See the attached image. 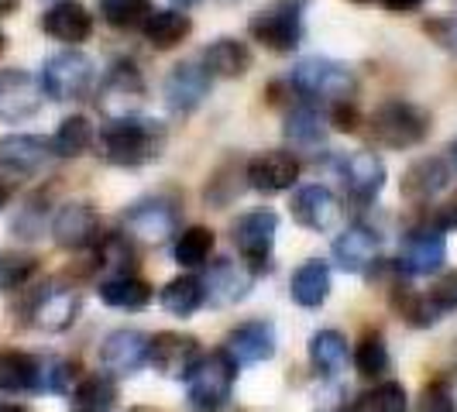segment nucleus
<instances>
[{
	"label": "nucleus",
	"mask_w": 457,
	"mask_h": 412,
	"mask_svg": "<svg viewBox=\"0 0 457 412\" xmlns=\"http://www.w3.org/2000/svg\"><path fill=\"white\" fill-rule=\"evenodd\" d=\"M165 124L145 114L111 117L96 131V155L114 169H145L165 152Z\"/></svg>",
	"instance_id": "1"
},
{
	"label": "nucleus",
	"mask_w": 457,
	"mask_h": 412,
	"mask_svg": "<svg viewBox=\"0 0 457 412\" xmlns=\"http://www.w3.org/2000/svg\"><path fill=\"white\" fill-rule=\"evenodd\" d=\"M293 93L299 96V103H337V100H354L358 93V76L347 62L327 59V55H310L299 59L289 79H286Z\"/></svg>",
	"instance_id": "2"
},
{
	"label": "nucleus",
	"mask_w": 457,
	"mask_h": 412,
	"mask_svg": "<svg viewBox=\"0 0 457 412\" xmlns=\"http://www.w3.org/2000/svg\"><path fill=\"white\" fill-rule=\"evenodd\" d=\"M430 128H434V117L427 114L420 103L403 100V96L382 100L368 117V131L375 137V144L392 148V152L420 148L430 137Z\"/></svg>",
	"instance_id": "3"
},
{
	"label": "nucleus",
	"mask_w": 457,
	"mask_h": 412,
	"mask_svg": "<svg viewBox=\"0 0 457 412\" xmlns=\"http://www.w3.org/2000/svg\"><path fill=\"white\" fill-rule=\"evenodd\" d=\"M38 83H42V93L55 103L83 100L96 87V62L79 48L55 52L46 59V66L38 72Z\"/></svg>",
	"instance_id": "4"
},
{
	"label": "nucleus",
	"mask_w": 457,
	"mask_h": 412,
	"mask_svg": "<svg viewBox=\"0 0 457 412\" xmlns=\"http://www.w3.org/2000/svg\"><path fill=\"white\" fill-rule=\"evenodd\" d=\"M120 227L131 244H165L179 234V206L165 193L141 196L120 213Z\"/></svg>",
	"instance_id": "5"
},
{
	"label": "nucleus",
	"mask_w": 457,
	"mask_h": 412,
	"mask_svg": "<svg viewBox=\"0 0 457 412\" xmlns=\"http://www.w3.org/2000/svg\"><path fill=\"white\" fill-rule=\"evenodd\" d=\"M234 382H237V361L230 358L224 347L204 354L196 367L186 375V395L196 409H220L234 391Z\"/></svg>",
	"instance_id": "6"
},
{
	"label": "nucleus",
	"mask_w": 457,
	"mask_h": 412,
	"mask_svg": "<svg viewBox=\"0 0 457 412\" xmlns=\"http://www.w3.org/2000/svg\"><path fill=\"white\" fill-rule=\"evenodd\" d=\"M275 234H278V213L275 210H252V213H241L230 224V241L241 254V265L252 275L272 268Z\"/></svg>",
	"instance_id": "7"
},
{
	"label": "nucleus",
	"mask_w": 457,
	"mask_h": 412,
	"mask_svg": "<svg viewBox=\"0 0 457 412\" xmlns=\"http://www.w3.org/2000/svg\"><path fill=\"white\" fill-rule=\"evenodd\" d=\"M248 35L262 48H269L275 55H293L303 38H306V24H303V11L299 4H275L269 11H258L248 21Z\"/></svg>",
	"instance_id": "8"
},
{
	"label": "nucleus",
	"mask_w": 457,
	"mask_h": 412,
	"mask_svg": "<svg viewBox=\"0 0 457 412\" xmlns=\"http://www.w3.org/2000/svg\"><path fill=\"white\" fill-rule=\"evenodd\" d=\"M447 261V234L430 227L427 220H420L416 227L403 234L399 244V261L395 268L410 278H423V275H436Z\"/></svg>",
	"instance_id": "9"
},
{
	"label": "nucleus",
	"mask_w": 457,
	"mask_h": 412,
	"mask_svg": "<svg viewBox=\"0 0 457 412\" xmlns=\"http://www.w3.org/2000/svg\"><path fill=\"white\" fill-rule=\"evenodd\" d=\"M213 76L204 69L200 59H186L179 66L169 69L165 83H162V100L169 107L172 117H189L204 107V100L210 96Z\"/></svg>",
	"instance_id": "10"
},
{
	"label": "nucleus",
	"mask_w": 457,
	"mask_h": 412,
	"mask_svg": "<svg viewBox=\"0 0 457 412\" xmlns=\"http://www.w3.org/2000/svg\"><path fill=\"white\" fill-rule=\"evenodd\" d=\"M145 76H141V69H137L135 59H114L111 66L104 69V76H100V107L107 111L111 117H124V114H135V107L141 103V96H145Z\"/></svg>",
	"instance_id": "11"
},
{
	"label": "nucleus",
	"mask_w": 457,
	"mask_h": 412,
	"mask_svg": "<svg viewBox=\"0 0 457 412\" xmlns=\"http://www.w3.org/2000/svg\"><path fill=\"white\" fill-rule=\"evenodd\" d=\"M337 176H341L344 196L354 206H371L382 189H386V161L375 152H351L337 159Z\"/></svg>",
	"instance_id": "12"
},
{
	"label": "nucleus",
	"mask_w": 457,
	"mask_h": 412,
	"mask_svg": "<svg viewBox=\"0 0 457 412\" xmlns=\"http://www.w3.org/2000/svg\"><path fill=\"white\" fill-rule=\"evenodd\" d=\"M52 237L66 251H93L100 244V237H104L100 213L90 203H83V200L62 203L52 217Z\"/></svg>",
	"instance_id": "13"
},
{
	"label": "nucleus",
	"mask_w": 457,
	"mask_h": 412,
	"mask_svg": "<svg viewBox=\"0 0 457 412\" xmlns=\"http://www.w3.org/2000/svg\"><path fill=\"white\" fill-rule=\"evenodd\" d=\"M46 93L38 76H31L28 69H0V120L7 124H21L42 111Z\"/></svg>",
	"instance_id": "14"
},
{
	"label": "nucleus",
	"mask_w": 457,
	"mask_h": 412,
	"mask_svg": "<svg viewBox=\"0 0 457 412\" xmlns=\"http://www.w3.org/2000/svg\"><path fill=\"white\" fill-rule=\"evenodd\" d=\"M248 189L254 193H265V196H278V193H289L299 183V172H303V161L296 152H286V148H272V152H262L248 159Z\"/></svg>",
	"instance_id": "15"
},
{
	"label": "nucleus",
	"mask_w": 457,
	"mask_h": 412,
	"mask_svg": "<svg viewBox=\"0 0 457 412\" xmlns=\"http://www.w3.org/2000/svg\"><path fill=\"white\" fill-rule=\"evenodd\" d=\"M28 317H31V326H38L46 334H62L79 317V293L69 285L48 282L28 302Z\"/></svg>",
	"instance_id": "16"
},
{
	"label": "nucleus",
	"mask_w": 457,
	"mask_h": 412,
	"mask_svg": "<svg viewBox=\"0 0 457 412\" xmlns=\"http://www.w3.org/2000/svg\"><path fill=\"white\" fill-rule=\"evenodd\" d=\"M451 185V165L440 159V155H423L406 165L403 172V183H399V193L410 206H434L440 200V193Z\"/></svg>",
	"instance_id": "17"
},
{
	"label": "nucleus",
	"mask_w": 457,
	"mask_h": 412,
	"mask_svg": "<svg viewBox=\"0 0 457 412\" xmlns=\"http://www.w3.org/2000/svg\"><path fill=\"white\" fill-rule=\"evenodd\" d=\"M200 358H204V350H200V341L193 334L162 330L148 343V365L165 378H186Z\"/></svg>",
	"instance_id": "18"
},
{
	"label": "nucleus",
	"mask_w": 457,
	"mask_h": 412,
	"mask_svg": "<svg viewBox=\"0 0 457 412\" xmlns=\"http://www.w3.org/2000/svg\"><path fill=\"white\" fill-rule=\"evenodd\" d=\"M293 220H296L299 227L313 230V234H327V230H334L341 224V213L344 206L341 200L334 196V189H327L320 183H310V185H299L296 193H293Z\"/></svg>",
	"instance_id": "19"
},
{
	"label": "nucleus",
	"mask_w": 457,
	"mask_h": 412,
	"mask_svg": "<svg viewBox=\"0 0 457 412\" xmlns=\"http://www.w3.org/2000/svg\"><path fill=\"white\" fill-rule=\"evenodd\" d=\"M275 347H278V334H275L272 320H245L230 326L224 337V350L237 361V367L272 361Z\"/></svg>",
	"instance_id": "20"
},
{
	"label": "nucleus",
	"mask_w": 457,
	"mask_h": 412,
	"mask_svg": "<svg viewBox=\"0 0 457 412\" xmlns=\"http://www.w3.org/2000/svg\"><path fill=\"white\" fill-rule=\"evenodd\" d=\"M378 251H382V234L371 227V224H347L341 230V237L334 241V261H337V268L347 275H361L368 272L375 261H378Z\"/></svg>",
	"instance_id": "21"
},
{
	"label": "nucleus",
	"mask_w": 457,
	"mask_h": 412,
	"mask_svg": "<svg viewBox=\"0 0 457 412\" xmlns=\"http://www.w3.org/2000/svg\"><path fill=\"white\" fill-rule=\"evenodd\" d=\"M52 159H55V155H52L48 137H38V135L0 137V172H4V176H14V179L38 176Z\"/></svg>",
	"instance_id": "22"
},
{
	"label": "nucleus",
	"mask_w": 457,
	"mask_h": 412,
	"mask_svg": "<svg viewBox=\"0 0 457 412\" xmlns=\"http://www.w3.org/2000/svg\"><path fill=\"white\" fill-rule=\"evenodd\" d=\"M148 343H152V337L135 330V326L111 330L100 343V365L111 375H135L137 367L148 361Z\"/></svg>",
	"instance_id": "23"
},
{
	"label": "nucleus",
	"mask_w": 457,
	"mask_h": 412,
	"mask_svg": "<svg viewBox=\"0 0 457 412\" xmlns=\"http://www.w3.org/2000/svg\"><path fill=\"white\" fill-rule=\"evenodd\" d=\"M42 31H46L48 38L76 48L83 45V42H90L93 14L87 11L83 0H55L46 14H42Z\"/></svg>",
	"instance_id": "24"
},
{
	"label": "nucleus",
	"mask_w": 457,
	"mask_h": 412,
	"mask_svg": "<svg viewBox=\"0 0 457 412\" xmlns=\"http://www.w3.org/2000/svg\"><path fill=\"white\" fill-rule=\"evenodd\" d=\"M200 62H204V69L213 76V79H241V76L252 72L254 52L248 42L224 35V38H213V42L204 48Z\"/></svg>",
	"instance_id": "25"
},
{
	"label": "nucleus",
	"mask_w": 457,
	"mask_h": 412,
	"mask_svg": "<svg viewBox=\"0 0 457 412\" xmlns=\"http://www.w3.org/2000/svg\"><path fill=\"white\" fill-rule=\"evenodd\" d=\"M254 275L241 265V261H230V258H217L210 265V272L204 275V289H206V302L213 306H234L248 296Z\"/></svg>",
	"instance_id": "26"
},
{
	"label": "nucleus",
	"mask_w": 457,
	"mask_h": 412,
	"mask_svg": "<svg viewBox=\"0 0 457 412\" xmlns=\"http://www.w3.org/2000/svg\"><path fill=\"white\" fill-rule=\"evenodd\" d=\"M189 35H193V18L186 11H176V7H155L148 14V21L141 24V38L155 52L183 45Z\"/></svg>",
	"instance_id": "27"
},
{
	"label": "nucleus",
	"mask_w": 457,
	"mask_h": 412,
	"mask_svg": "<svg viewBox=\"0 0 457 412\" xmlns=\"http://www.w3.org/2000/svg\"><path fill=\"white\" fill-rule=\"evenodd\" d=\"M245 169H248V161L237 159V155H228V159L206 176L204 203L213 206V210H224V206L234 203L248 189V172Z\"/></svg>",
	"instance_id": "28"
},
{
	"label": "nucleus",
	"mask_w": 457,
	"mask_h": 412,
	"mask_svg": "<svg viewBox=\"0 0 457 412\" xmlns=\"http://www.w3.org/2000/svg\"><path fill=\"white\" fill-rule=\"evenodd\" d=\"M282 135L286 141L296 148V152H320L323 141H327V117L313 107V103H296L289 107L286 124H282Z\"/></svg>",
	"instance_id": "29"
},
{
	"label": "nucleus",
	"mask_w": 457,
	"mask_h": 412,
	"mask_svg": "<svg viewBox=\"0 0 457 412\" xmlns=\"http://www.w3.org/2000/svg\"><path fill=\"white\" fill-rule=\"evenodd\" d=\"M289 296L303 309H320L323 302H327V296H330V265L320 261V258L303 261L296 272H293Z\"/></svg>",
	"instance_id": "30"
},
{
	"label": "nucleus",
	"mask_w": 457,
	"mask_h": 412,
	"mask_svg": "<svg viewBox=\"0 0 457 412\" xmlns=\"http://www.w3.org/2000/svg\"><path fill=\"white\" fill-rule=\"evenodd\" d=\"M117 406V382L114 375L96 371L79 378L69 391V409L72 412H114Z\"/></svg>",
	"instance_id": "31"
},
{
	"label": "nucleus",
	"mask_w": 457,
	"mask_h": 412,
	"mask_svg": "<svg viewBox=\"0 0 457 412\" xmlns=\"http://www.w3.org/2000/svg\"><path fill=\"white\" fill-rule=\"evenodd\" d=\"M159 302L169 317L189 320L196 309L206 306L204 278H200V275H176L172 282H165V289L159 293Z\"/></svg>",
	"instance_id": "32"
},
{
	"label": "nucleus",
	"mask_w": 457,
	"mask_h": 412,
	"mask_svg": "<svg viewBox=\"0 0 457 412\" xmlns=\"http://www.w3.org/2000/svg\"><path fill=\"white\" fill-rule=\"evenodd\" d=\"M100 299L114 309H128V313H137L152 302V285L141 278V275H107L100 285H96Z\"/></svg>",
	"instance_id": "33"
},
{
	"label": "nucleus",
	"mask_w": 457,
	"mask_h": 412,
	"mask_svg": "<svg viewBox=\"0 0 457 412\" xmlns=\"http://www.w3.org/2000/svg\"><path fill=\"white\" fill-rule=\"evenodd\" d=\"M42 389V361L24 350H0V391H35Z\"/></svg>",
	"instance_id": "34"
},
{
	"label": "nucleus",
	"mask_w": 457,
	"mask_h": 412,
	"mask_svg": "<svg viewBox=\"0 0 457 412\" xmlns=\"http://www.w3.org/2000/svg\"><path fill=\"white\" fill-rule=\"evenodd\" d=\"M48 144H52V155L55 159H83L93 144H96V128L90 124V117L69 114L55 128V135L48 137Z\"/></svg>",
	"instance_id": "35"
},
{
	"label": "nucleus",
	"mask_w": 457,
	"mask_h": 412,
	"mask_svg": "<svg viewBox=\"0 0 457 412\" xmlns=\"http://www.w3.org/2000/svg\"><path fill=\"white\" fill-rule=\"evenodd\" d=\"M347 337L341 330H317L310 337V365L317 367V375L323 378H337L347 367Z\"/></svg>",
	"instance_id": "36"
},
{
	"label": "nucleus",
	"mask_w": 457,
	"mask_h": 412,
	"mask_svg": "<svg viewBox=\"0 0 457 412\" xmlns=\"http://www.w3.org/2000/svg\"><path fill=\"white\" fill-rule=\"evenodd\" d=\"M389 302L392 309L410 323V326H416V330H427V326H434L440 320V313H436V306L430 302V296L427 293H412L410 285L399 282V278L389 285Z\"/></svg>",
	"instance_id": "37"
},
{
	"label": "nucleus",
	"mask_w": 457,
	"mask_h": 412,
	"mask_svg": "<svg viewBox=\"0 0 457 412\" xmlns=\"http://www.w3.org/2000/svg\"><path fill=\"white\" fill-rule=\"evenodd\" d=\"M213 244H217L213 230L204 227V224H193V227H186L176 234V241H172V258H176V265H183V268H204L206 261H210V254H213Z\"/></svg>",
	"instance_id": "38"
},
{
	"label": "nucleus",
	"mask_w": 457,
	"mask_h": 412,
	"mask_svg": "<svg viewBox=\"0 0 457 412\" xmlns=\"http://www.w3.org/2000/svg\"><path fill=\"white\" fill-rule=\"evenodd\" d=\"M96 11L114 31H141L155 7L152 0H96Z\"/></svg>",
	"instance_id": "39"
},
{
	"label": "nucleus",
	"mask_w": 457,
	"mask_h": 412,
	"mask_svg": "<svg viewBox=\"0 0 457 412\" xmlns=\"http://www.w3.org/2000/svg\"><path fill=\"white\" fill-rule=\"evenodd\" d=\"M351 358H354V371H358L361 378H382L392 367L389 343H386V337H382L378 330H368L365 337L358 341Z\"/></svg>",
	"instance_id": "40"
},
{
	"label": "nucleus",
	"mask_w": 457,
	"mask_h": 412,
	"mask_svg": "<svg viewBox=\"0 0 457 412\" xmlns=\"http://www.w3.org/2000/svg\"><path fill=\"white\" fill-rule=\"evenodd\" d=\"M38 275V258L24 251H0V293H18Z\"/></svg>",
	"instance_id": "41"
},
{
	"label": "nucleus",
	"mask_w": 457,
	"mask_h": 412,
	"mask_svg": "<svg viewBox=\"0 0 457 412\" xmlns=\"http://www.w3.org/2000/svg\"><path fill=\"white\" fill-rule=\"evenodd\" d=\"M48 210H52L48 193H35V196L18 210V217H14V224H11L14 237H21V241L42 237V234H46V224H48Z\"/></svg>",
	"instance_id": "42"
},
{
	"label": "nucleus",
	"mask_w": 457,
	"mask_h": 412,
	"mask_svg": "<svg viewBox=\"0 0 457 412\" xmlns=\"http://www.w3.org/2000/svg\"><path fill=\"white\" fill-rule=\"evenodd\" d=\"M358 409L361 412H410V395L403 389V382H378L375 389L361 395Z\"/></svg>",
	"instance_id": "43"
},
{
	"label": "nucleus",
	"mask_w": 457,
	"mask_h": 412,
	"mask_svg": "<svg viewBox=\"0 0 457 412\" xmlns=\"http://www.w3.org/2000/svg\"><path fill=\"white\" fill-rule=\"evenodd\" d=\"M72 378H76V361H66V358L42 361V389L46 391H72Z\"/></svg>",
	"instance_id": "44"
},
{
	"label": "nucleus",
	"mask_w": 457,
	"mask_h": 412,
	"mask_svg": "<svg viewBox=\"0 0 457 412\" xmlns=\"http://www.w3.org/2000/svg\"><path fill=\"white\" fill-rule=\"evenodd\" d=\"M416 412H457L451 385H447V382H440V378L430 382V385H423L420 399H416Z\"/></svg>",
	"instance_id": "45"
},
{
	"label": "nucleus",
	"mask_w": 457,
	"mask_h": 412,
	"mask_svg": "<svg viewBox=\"0 0 457 412\" xmlns=\"http://www.w3.org/2000/svg\"><path fill=\"white\" fill-rule=\"evenodd\" d=\"M327 124L334 128V131H341V135H354L358 128H361V111H358V103L354 100H337V103H327Z\"/></svg>",
	"instance_id": "46"
},
{
	"label": "nucleus",
	"mask_w": 457,
	"mask_h": 412,
	"mask_svg": "<svg viewBox=\"0 0 457 412\" xmlns=\"http://www.w3.org/2000/svg\"><path fill=\"white\" fill-rule=\"evenodd\" d=\"M427 296H430V302L436 306V313H454L457 309V268L440 275L434 285H430Z\"/></svg>",
	"instance_id": "47"
},
{
	"label": "nucleus",
	"mask_w": 457,
	"mask_h": 412,
	"mask_svg": "<svg viewBox=\"0 0 457 412\" xmlns=\"http://www.w3.org/2000/svg\"><path fill=\"white\" fill-rule=\"evenodd\" d=\"M423 31L434 38L440 48L447 52H457V14H440V18H427L423 21Z\"/></svg>",
	"instance_id": "48"
},
{
	"label": "nucleus",
	"mask_w": 457,
	"mask_h": 412,
	"mask_svg": "<svg viewBox=\"0 0 457 412\" xmlns=\"http://www.w3.org/2000/svg\"><path fill=\"white\" fill-rule=\"evenodd\" d=\"M430 227L436 230H457V189L451 196H444V200H436L434 206H427V217H423Z\"/></svg>",
	"instance_id": "49"
},
{
	"label": "nucleus",
	"mask_w": 457,
	"mask_h": 412,
	"mask_svg": "<svg viewBox=\"0 0 457 412\" xmlns=\"http://www.w3.org/2000/svg\"><path fill=\"white\" fill-rule=\"evenodd\" d=\"M317 412H361L358 406H351L347 399H344L341 389H330L327 395L320 399V406H317Z\"/></svg>",
	"instance_id": "50"
},
{
	"label": "nucleus",
	"mask_w": 457,
	"mask_h": 412,
	"mask_svg": "<svg viewBox=\"0 0 457 412\" xmlns=\"http://www.w3.org/2000/svg\"><path fill=\"white\" fill-rule=\"evenodd\" d=\"M378 4H382L389 14H416L427 0H378Z\"/></svg>",
	"instance_id": "51"
},
{
	"label": "nucleus",
	"mask_w": 457,
	"mask_h": 412,
	"mask_svg": "<svg viewBox=\"0 0 457 412\" xmlns=\"http://www.w3.org/2000/svg\"><path fill=\"white\" fill-rule=\"evenodd\" d=\"M21 7V0H0V18H11Z\"/></svg>",
	"instance_id": "52"
},
{
	"label": "nucleus",
	"mask_w": 457,
	"mask_h": 412,
	"mask_svg": "<svg viewBox=\"0 0 457 412\" xmlns=\"http://www.w3.org/2000/svg\"><path fill=\"white\" fill-rule=\"evenodd\" d=\"M11 196H14V185H11V183H0V210L11 203Z\"/></svg>",
	"instance_id": "53"
},
{
	"label": "nucleus",
	"mask_w": 457,
	"mask_h": 412,
	"mask_svg": "<svg viewBox=\"0 0 457 412\" xmlns=\"http://www.w3.org/2000/svg\"><path fill=\"white\" fill-rule=\"evenodd\" d=\"M196 4H204V0H172V7H176V11H193Z\"/></svg>",
	"instance_id": "54"
},
{
	"label": "nucleus",
	"mask_w": 457,
	"mask_h": 412,
	"mask_svg": "<svg viewBox=\"0 0 457 412\" xmlns=\"http://www.w3.org/2000/svg\"><path fill=\"white\" fill-rule=\"evenodd\" d=\"M0 412H28V409L18 406V402H0Z\"/></svg>",
	"instance_id": "55"
},
{
	"label": "nucleus",
	"mask_w": 457,
	"mask_h": 412,
	"mask_svg": "<svg viewBox=\"0 0 457 412\" xmlns=\"http://www.w3.org/2000/svg\"><path fill=\"white\" fill-rule=\"evenodd\" d=\"M128 412H162V409H155V406H131Z\"/></svg>",
	"instance_id": "56"
},
{
	"label": "nucleus",
	"mask_w": 457,
	"mask_h": 412,
	"mask_svg": "<svg viewBox=\"0 0 457 412\" xmlns=\"http://www.w3.org/2000/svg\"><path fill=\"white\" fill-rule=\"evenodd\" d=\"M451 367H454V371H457V341L451 343Z\"/></svg>",
	"instance_id": "57"
},
{
	"label": "nucleus",
	"mask_w": 457,
	"mask_h": 412,
	"mask_svg": "<svg viewBox=\"0 0 457 412\" xmlns=\"http://www.w3.org/2000/svg\"><path fill=\"white\" fill-rule=\"evenodd\" d=\"M447 152H451V159H454V165H457V137L451 141V148H447Z\"/></svg>",
	"instance_id": "58"
},
{
	"label": "nucleus",
	"mask_w": 457,
	"mask_h": 412,
	"mask_svg": "<svg viewBox=\"0 0 457 412\" xmlns=\"http://www.w3.org/2000/svg\"><path fill=\"white\" fill-rule=\"evenodd\" d=\"M347 4H354V7H368V4H375V0H347Z\"/></svg>",
	"instance_id": "59"
},
{
	"label": "nucleus",
	"mask_w": 457,
	"mask_h": 412,
	"mask_svg": "<svg viewBox=\"0 0 457 412\" xmlns=\"http://www.w3.org/2000/svg\"><path fill=\"white\" fill-rule=\"evenodd\" d=\"M4 48H7V35H4V31H0V52H4Z\"/></svg>",
	"instance_id": "60"
},
{
	"label": "nucleus",
	"mask_w": 457,
	"mask_h": 412,
	"mask_svg": "<svg viewBox=\"0 0 457 412\" xmlns=\"http://www.w3.org/2000/svg\"><path fill=\"white\" fill-rule=\"evenodd\" d=\"M289 4H306V0H289Z\"/></svg>",
	"instance_id": "61"
}]
</instances>
